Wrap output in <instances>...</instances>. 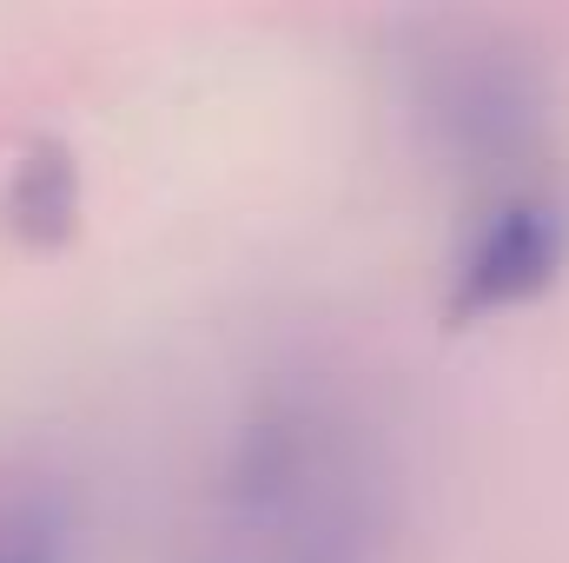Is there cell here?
<instances>
[{
  "label": "cell",
  "instance_id": "1",
  "mask_svg": "<svg viewBox=\"0 0 569 563\" xmlns=\"http://www.w3.org/2000/svg\"><path fill=\"white\" fill-rule=\"evenodd\" d=\"M569 266V213L550 192H510L497 199L477 233L463 239L450 292H443V318L450 325H483L497 312L537 305Z\"/></svg>",
  "mask_w": 569,
  "mask_h": 563
},
{
  "label": "cell",
  "instance_id": "2",
  "mask_svg": "<svg viewBox=\"0 0 569 563\" xmlns=\"http://www.w3.org/2000/svg\"><path fill=\"white\" fill-rule=\"evenodd\" d=\"M425 120L463 166H503L543 134V87L503 47H450L425 80Z\"/></svg>",
  "mask_w": 569,
  "mask_h": 563
},
{
  "label": "cell",
  "instance_id": "3",
  "mask_svg": "<svg viewBox=\"0 0 569 563\" xmlns=\"http://www.w3.org/2000/svg\"><path fill=\"white\" fill-rule=\"evenodd\" d=\"M7 226L20 246L53 253L80 233V159L67 140H33L7 179Z\"/></svg>",
  "mask_w": 569,
  "mask_h": 563
},
{
  "label": "cell",
  "instance_id": "4",
  "mask_svg": "<svg viewBox=\"0 0 569 563\" xmlns=\"http://www.w3.org/2000/svg\"><path fill=\"white\" fill-rule=\"evenodd\" d=\"M298 563H358V531H351V524H318V531L305 537Z\"/></svg>",
  "mask_w": 569,
  "mask_h": 563
},
{
  "label": "cell",
  "instance_id": "5",
  "mask_svg": "<svg viewBox=\"0 0 569 563\" xmlns=\"http://www.w3.org/2000/svg\"><path fill=\"white\" fill-rule=\"evenodd\" d=\"M0 563H60V537L53 531H13L0 544Z\"/></svg>",
  "mask_w": 569,
  "mask_h": 563
}]
</instances>
